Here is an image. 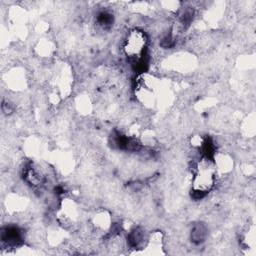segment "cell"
I'll use <instances>...</instances> for the list:
<instances>
[{"mask_svg": "<svg viewBox=\"0 0 256 256\" xmlns=\"http://www.w3.org/2000/svg\"><path fill=\"white\" fill-rule=\"evenodd\" d=\"M207 236V227L203 223H197L194 225L191 232V239L194 243H202Z\"/></svg>", "mask_w": 256, "mask_h": 256, "instance_id": "4", "label": "cell"}, {"mask_svg": "<svg viewBox=\"0 0 256 256\" xmlns=\"http://www.w3.org/2000/svg\"><path fill=\"white\" fill-rule=\"evenodd\" d=\"M23 240L22 231L16 226H7L2 229L1 241L7 247L13 248L19 246Z\"/></svg>", "mask_w": 256, "mask_h": 256, "instance_id": "3", "label": "cell"}, {"mask_svg": "<svg viewBox=\"0 0 256 256\" xmlns=\"http://www.w3.org/2000/svg\"><path fill=\"white\" fill-rule=\"evenodd\" d=\"M215 167L209 157L204 156L196 165L193 180V191L199 197L205 195L214 185Z\"/></svg>", "mask_w": 256, "mask_h": 256, "instance_id": "1", "label": "cell"}, {"mask_svg": "<svg viewBox=\"0 0 256 256\" xmlns=\"http://www.w3.org/2000/svg\"><path fill=\"white\" fill-rule=\"evenodd\" d=\"M147 45V37L146 34L138 29H133L127 35L125 44H124V51L126 55L136 60V62L141 60V56L145 52Z\"/></svg>", "mask_w": 256, "mask_h": 256, "instance_id": "2", "label": "cell"}]
</instances>
